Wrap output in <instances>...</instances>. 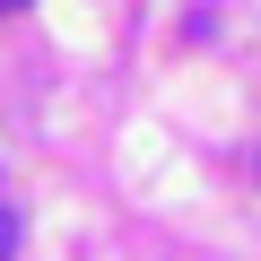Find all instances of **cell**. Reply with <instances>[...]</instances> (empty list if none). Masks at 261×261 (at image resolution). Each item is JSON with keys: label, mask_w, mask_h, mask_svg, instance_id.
I'll list each match as a JSON object with an SVG mask.
<instances>
[{"label": "cell", "mask_w": 261, "mask_h": 261, "mask_svg": "<svg viewBox=\"0 0 261 261\" xmlns=\"http://www.w3.org/2000/svg\"><path fill=\"white\" fill-rule=\"evenodd\" d=\"M9 9H27V0H0V18H9Z\"/></svg>", "instance_id": "2"}, {"label": "cell", "mask_w": 261, "mask_h": 261, "mask_svg": "<svg viewBox=\"0 0 261 261\" xmlns=\"http://www.w3.org/2000/svg\"><path fill=\"white\" fill-rule=\"evenodd\" d=\"M18 252V209H0V261Z\"/></svg>", "instance_id": "1"}]
</instances>
